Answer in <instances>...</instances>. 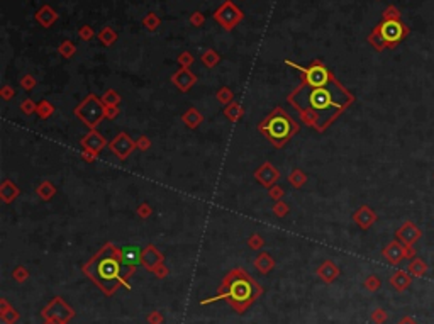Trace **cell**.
Here are the masks:
<instances>
[{
	"instance_id": "33",
	"label": "cell",
	"mask_w": 434,
	"mask_h": 324,
	"mask_svg": "<svg viewBox=\"0 0 434 324\" xmlns=\"http://www.w3.org/2000/svg\"><path fill=\"white\" fill-rule=\"evenodd\" d=\"M143 24H144L146 29H149V31H154V29H156L158 25H160V17L154 14V12H149V14L143 19Z\"/></svg>"
},
{
	"instance_id": "31",
	"label": "cell",
	"mask_w": 434,
	"mask_h": 324,
	"mask_svg": "<svg viewBox=\"0 0 434 324\" xmlns=\"http://www.w3.org/2000/svg\"><path fill=\"white\" fill-rule=\"evenodd\" d=\"M75 51H76V46L73 44L71 41H63L58 48V53L61 54L63 58H71L73 54H75Z\"/></svg>"
},
{
	"instance_id": "37",
	"label": "cell",
	"mask_w": 434,
	"mask_h": 324,
	"mask_svg": "<svg viewBox=\"0 0 434 324\" xmlns=\"http://www.w3.org/2000/svg\"><path fill=\"white\" fill-rule=\"evenodd\" d=\"M216 99L219 102H222V104H229V102L233 100V92H231V88L222 87L221 90L216 93Z\"/></svg>"
},
{
	"instance_id": "25",
	"label": "cell",
	"mask_w": 434,
	"mask_h": 324,
	"mask_svg": "<svg viewBox=\"0 0 434 324\" xmlns=\"http://www.w3.org/2000/svg\"><path fill=\"white\" fill-rule=\"evenodd\" d=\"M273 265H275L273 258L270 257V255H266V253L260 255V257L255 260V267L261 272V274H268V272L273 268Z\"/></svg>"
},
{
	"instance_id": "34",
	"label": "cell",
	"mask_w": 434,
	"mask_h": 324,
	"mask_svg": "<svg viewBox=\"0 0 434 324\" xmlns=\"http://www.w3.org/2000/svg\"><path fill=\"white\" fill-rule=\"evenodd\" d=\"M2 308L3 309H2V314H0V316H2V319L7 324H10L12 321H15V319L19 318V314H17L14 309H8L7 308V302H2Z\"/></svg>"
},
{
	"instance_id": "9",
	"label": "cell",
	"mask_w": 434,
	"mask_h": 324,
	"mask_svg": "<svg viewBox=\"0 0 434 324\" xmlns=\"http://www.w3.org/2000/svg\"><path fill=\"white\" fill-rule=\"evenodd\" d=\"M377 29H378V32H380L382 39L385 41V44H389V46H392L397 41H401L402 36H404V25L399 22L397 19L385 20V22L378 25Z\"/></svg>"
},
{
	"instance_id": "14",
	"label": "cell",
	"mask_w": 434,
	"mask_h": 324,
	"mask_svg": "<svg viewBox=\"0 0 434 324\" xmlns=\"http://www.w3.org/2000/svg\"><path fill=\"white\" fill-rule=\"evenodd\" d=\"M141 263H143L148 270L154 272V268L163 263V257L153 245H149L148 248H144L143 251H141Z\"/></svg>"
},
{
	"instance_id": "43",
	"label": "cell",
	"mask_w": 434,
	"mask_h": 324,
	"mask_svg": "<svg viewBox=\"0 0 434 324\" xmlns=\"http://www.w3.org/2000/svg\"><path fill=\"white\" fill-rule=\"evenodd\" d=\"M370 42H372L373 46H375L377 49H382V48H384V46H387V44H385V41L382 39V36H380V32H378V29H377V31L370 36Z\"/></svg>"
},
{
	"instance_id": "12",
	"label": "cell",
	"mask_w": 434,
	"mask_h": 324,
	"mask_svg": "<svg viewBox=\"0 0 434 324\" xmlns=\"http://www.w3.org/2000/svg\"><path fill=\"white\" fill-rule=\"evenodd\" d=\"M171 82L177 85L182 92H187L197 83V76L193 75L188 68H182V70H178L177 73L171 76Z\"/></svg>"
},
{
	"instance_id": "6",
	"label": "cell",
	"mask_w": 434,
	"mask_h": 324,
	"mask_svg": "<svg viewBox=\"0 0 434 324\" xmlns=\"http://www.w3.org/2000/svg\"><path fill=\"white\" fill-rule=\"evenodd\" d=\"M75 114L88 127H95L98 122L102 121V117H105V109H102L100 102L95 99V95H88L87 99L76 107Z\"/></svg>"
},
{
	"instance_id": "42",
	"label": "cell",
	"mask_w": 434,
	"mask_h": 324,
	"mask_svg": "<svg viewBox=\"0 0 434 324\" xmlns=\"http://www.w3.org/2000/svg\"><path fill=\"white\" fill-rule=\"evenodd\" d=\"M248 245H249V248H253V250L261 248V246H263V238H261L258 233H255V234H253V236L248 240Z\"/></svg>"
},
{
	"instance_id": "11",
	"label": "cell",
	"mask_w": 434,
	"mask_h": 324,
	"mask_svg": "<svg viewBox=\"0 0 434 324\" xmlns=\"http://www.w3.org/2000/svg\"><path fill=\"white\" fill-rule=\"evenodd\" d=\"M134 148H136V141H132V139L129 138L126 133L117 134V138H115L114 141L110 143V150H112L121 160L127 158V156L131 155V151L134 150Z\"/></svg>"
},
{
	"instance_id": "46",
	"label": "cell",
	"mask_w": 434,
	"mask_h": 324,
	"mask_svg": "<svg viewBox=\"0 0 434 324\" xmlns=\"http://www.w3.org/2000/svg\"><path fill=\"white\" fill-rule=\"evenodd\" d=\"M78 36L81 37V39L83 41H88V39H92V36H93V31H92V27H90V25H83V27H80V31H78Z\"/></svg>"
},
{
	"instance_id": "39",
	"label": "cell",
	"mask_w": 434,
	"mask_h": 324,
	"mask_svg": "<svg viewBox=\"0 0 434 324\" xmlns=\"http://www.w3.org/2000/svg\"><path fill=\"white\" fill-rule=\"evenodd\" d=\"M192 63H193V56L188 53V51H185V53H182L178 56V65L182 68H190Z\"/></svg>"
},
{
	"instance_id": "5",
	"label": "cell",
	"mask_w": 434,
	"mask_h": 324,
	"mask_svg": "<svg viewBox=\"0 0 434 324\" xmlns=\"http://www.w3.org/2000/svg\"><path fill=\"white\" fill-rule=\"evenodd\" d=\"M287 65H289V66H294L295 70H299L300 73L304 75V80H302V82H304V83H307V85H311V87H321V85L329 83L331 80L334 78V76L329 73L328 68H326L324 65H322V63L319 61V59H316V61H314L312 65H311V66H307V68L299 66V65H295V63H292V61H287Z\"/></svg>"
},
{
	"instance_id": "30",
	"label": "cell",
	"mask_w": 434,
	"mask_h": 324,
	"mask_svg": "<svg viewBox=\"0 0 434 324\" xmlns=\"http://www.w3.org/2000/svg\"><path fill=\"white\" fill-rule=\"evenodd\" d=\"M54 187L51 185L49 182H42L39 187H37V194H39V197L41 199H44V200H48V199H51L54 195Z\"/></svg>"
},
{
	"instance_id": "50",
	"label": "cell",
	"mask_w": 434,
	"mask_h": 324,
	"mask_svg": "<svg viewBox=\"0 0 434 324\" xmlns=\"http://www.w3.org/2000/svg\"><path fill=\"white\" fill-rule=\"evenodd\" d=\"M270 197L272 199H275V200H280L282 199V195H283V189H280V187H270Z\"/></svg>"
},
{
	"instance_id": "2",
	"label": "cell",
	"mask_w": 434,
	"mask_h": 324,
	"mask_svg": "<svg viewBox=\"0 0 434 324\" xmlns=\"http://www.w3.org/2000/svg\"><path fill=\"white\" fill-rule=\"evenodd\" d=\"M85 274L95 280L105 292L112 294L117 284L126 285V277L131 275V270L122 263L121 250L109 243L85 265Z\"/></svg>"
},
{
	"instance_id": "15",
	"label": "cell",
	"mask_w": 434,
	"mask_h": 324,
	"mask_svg": "<svg viewBox=\"0 0 434 324\" xmlns=\"http://www.w3.org/2000/svg\"><path fill=\"white\" fill-rule=\"evenodd\" d=\"M255 177L256 180H260L263 185L272 187L273 183L278 180V170L275 168V166H272V163H265L255 172Z\"/></svg>"
},
{
	"instance_id": "35",
	"label": "cell",
	"mask_w": 434,
	"mask_h": 324,
	"mask_svg": "<svg viewBox=\"0 0 434 324\" xmlns=\"http://www.w3.org/2000/svg\"><path fill=\"white\" fill-rule=\"evenodd\" d=\"M53 105L49 104V102H46V100H42L41 104H37V110L36 112L39 114V117L41 119H46V117H49L51 114H53Z\"/></svg>"
},
{
	"instance_id": "29",
	"label": "cell",
	"mask_w": 434,
	"mask_h": 324,
	"mask_svg": "<svg viewBox=\"0 0 434 324\" xmlns=\"http://www.w3.org/2000/svg\"><path fill=\"white\" fill-rule=\"evenodd\" d=\"M202 63L207 68H214L219 63V54L214 49H207L202 54Z\"/></svg>"
},
{
	"instance_id": "36",
	"label": "cell",
	"mask_w": 434,
	"mask_h": 324,
	"mask_svg": "<svg viewBox=\"0 0 434 324\" xmlns=\"http://www.w3.org/2000/svg\"><path fill=\"white\" fill-rule=\"evenodd\" d=\"M380 285H382V280L378 279L377 275H370L367 280H365V289L370 292H377L378 289H380Z\"/></svg>"
},
{
	"instance_id": "23",
	"label": "cell",
	"mask_w": 434,
	"mask_h": 324,
	"mask_svg": "<svg viewBox=\"0 0 434 324\" xmlns=\"http://www.w3.org/2000/svg\"><path fill=\"white\" fill-rule=\"evenodd\" d=\"M407 272H409L412 277H416V279H421V277L428 274V265L421 258H412L409 267H407Z\"/></svg>"
},
{
	"instance_id": "44",
	"label": "cell",
	"mask_w": 434,
	"mask_h": 324,
	"mask_svg": "<svg viewBox=\"0 0 434 324\" xmlns=\"http://www.w3.org/2000/svg\"><path fill=\"white\" fill-rule=\"evenodd\" d=\"M20 85H22L24 90H31V88L36 87V80H34L31 75H25L22 76V80H20Z\"/></svg>"
},
{
	"instance_id": "1",
	"label": "cell",
	"mask_w": 434,
	"mask_h": 324,
	"mask_svg": "<svg viewBox=\"0 0 434 324\" xmlns=\"http://www.w3.org/2000/svg\"><path fill=\"white\" fill-rule=\"evenodd\" d=\"M289 100L300 112V117L307 126L322 131L338 114L345 110L351 102V95L336 82V78H333L321 87H311L302 82L300 87L290 93Z\"/></svg>"
},
{
	"instance_id": "18",
	"label": "cell",
	"mask_w": 434,
	"mask_h": 324,
	"mask_svg": "<svg viewBox=\"0 0 434 324\" xmlns=\"http://www.w3.org/2000/svg\"><path fill=\"white\" fill-rule=\"evenodd\" d=\"M81 146H83L85 150H88V151L98 153L102 148L105 146V139L102 138L98 133H95V131H92V133H88L83 139H81Z\"/></svg>"
},
{
	"instance_id": "8",
	"label": "cell",
	"mask_w": 434,
	"mask_h": 324,
	"mask_svg": "<svg viewBox=\"0 0 434 324\" xmlns=\"http://www.w3.org/2000/svg\"><path fill=\"white\" fill-rule=\"evenodd\" d=\"M382 255H384V258L390 265H399L404 258H414L416 250L414 246H406L401 241H392L387 245V248L382 251Z\"/></svg>"
},
{
	"instance_id": "22",
	"label": "cell",
	"mask_w": 434,
	"mask_h": 324,
	"mask_svg": "<svg viewBox=\"0 0 434 324\" xmlns=\"http://www.w3.org/2000/svg\"><path fill=\"white\" fill-rule=\"evenodd\" d=\"M19 194H20V190L17 189V185H14L10 180H5L2 183V187H0V197H2V200L5 204L12 202Z\"/></svg>"
},
{
	"instance_id": "38",
	"label": "cell",
	"mask_w": 434,
	"mask_h": 324,
	"mask_svg": "<svg viewBox=\"0 0 434 324\" xmlns=\"http://www.w3.org/2000/svg\"><path fill=\"white\" fill-rule=\"evenodd\" d=\"M387 319H389V314H387L384 309H375L372 313V321L375 324H384Z\"/></svg>"
},
{
	"instance_id": "21",
	"label": "cell",
	"mask_w": 434,
	"mask_h": 324,
	"mask_svg": "<svg viewBox=\"0 0 434 324\" xmlns=\"http://www.w3.org/2000/svg\"><path fill=\"white\" fill-rule=\"evenodd\" d=\"M317 275H319L321 279L324 280V282L329 284V282H333V280L339 275V268L334 265L333 262H324L319 268H317Z\"/></svg>"
},
{
	"instance_id": "45",
	"label": "cell",
	"mask_w": 434,
	"mask_h": 324,
	"mask_svg": "<svg viewBox=\"0 0 434 324\" xmlns=\"http://www.w3.org/2000/svg\"><path fill=\"white\" fill-rule=\"evenodd\" d=\"M136 214L139 216L141 219H146V217L151 216V207H149L148 204H141V206L136 209Z\"/></svg>"
},
{
	"instance_id": "20",
	"label": "cell",
	"mask_w": 434,
	"mask_h": 324,
	"mask_svg": "<svg viewBox=\"0 0 434 324\" xmlns=\"http://www.w3.org/2000/svg\"><path fill=\"white\" fill-rule=\"evenodd\" d=\"M121 258H122V263L126 265V268L132 270V268L141 262V251L137 248H124V250H121Z\"/></svg>"
},
{
	"instance_id": "48",
	"label": "cell",
	"mask_w": 434,
	"mask_h": 324,
	"mask_svg": "<svg viewBox=\"0 0 434 324\" xmlns=\"http://www.w3.org/2000/svg\"><path fill=\"white\" fill-rule=\"evenodd\" d=\"M149 146H151V141H149L146 136H141V138L136 141V148H137V150H141V151L149 150Z\"/></svg>"
},
{
	"instance_id": "47",
	"label": "cell",
	"mask_w": 434,
	"mask_h": 324,
	"mask_svg": "<svg viewBox=\"0 0 434 324\" xmlns=\"http://www.w3.org/2000/svg\"><path fill=\"white\" fill-rule=\"evenodd\" d=\"M29 277V274H27V270H25L24 267H17L15 268V272H14V279L17 280V282H24L25 279H27Z\"/></svg>"
},
{
	"instance_id": "17",
	"label": "cell",
	"mask_w": 434,
	"mask_h": 324,
	"mask_svg": "<svg viewBox=\"0 0 434 324\" xmlns=\"http://www.w3.org/2000/svg\"><path fill=\"white\" fill-rule=\"evenodd\" d=\"M412 284V275L409 272H404V270H397L394 272V275L390 277V285L395 289L397 292H404L411 287Z\"/></svg>"
},
{
	"instance_id": "19",
	"label": "cell",
	"mask_w": 434,
	"mask_h": 324,
	"mask_svg": "<svg viewBox=\"0 0 434 324\" xmlns=\"http://www.w3.org/2000/svg\"><path fill=\"white\" fill-rule=\"evenodd\" d=\"M56 19H58V14L49 5L41 7V10H37V14H36V20L42 25V27H51V25L56 22Z\"/></svg>"
},
{
	"instance_id": "40",
	"label": "cell",
	"mask_w": 434,
	"mask_h": 324,
	"mask_svg": "<svg viewBox=\"0 0 434 324\" xmlns=\"http://www.w3.org/2000/svg\"><path fill=\"white\" fill-rule=\"evenodd\" d=\"M20 109H22V112L25 114V116H29V114L36 112V110H37V105L34 104V102H32L31 99H27V100H24L22 104H20Z\"/></svg>"
},
{
	"instance_id": "3",
	"label": "cell",
	"mask_w": 434,
	"mask_h": 324,
	"mask_svg": "<svg viewBox=\"0 0 434 324\" xmlns=\"http://www.w3.org/2000/svg\"><path fill=\"white\" fill-rule=\"evenodd\" d=\"M260 296H261L260 285H258L244 270L234 268V270H231L229 274L226 275V279L222 280L221 291H219L217 296L209 301H204L202 304H207V302L219 301V299H226L238 313H244V309H248Z\"/></svg>"
},
{
	"instance_id": "56",
	"label": "cell",
	"mask_w": 434,
	"mask_h": 324,
	"mask_svg": "<svg viewBox=\"0 0 434 324\" xmlns=\"http://www.w3.org/2000/svg\"><path fill=\"white\" fill-rule=\"evenodd\" d=\"M397 324H418V321H416L414 318H411V316H404Z\"/></svg>"
},
{
	"instance_id": "27",
	"label": "cell",
	"mask_w": 434,
	"mask_h": 324,
	"mask_svg": "<svg viewBox=\"0 0 434 324\" xmlns=\"http://www.w3.org/2000/svg\"><path fill=\"white\" fill-rule=\"evenodd\" d=\"M224 114H226V117L229 119V121H239V119L243 117V114H244V110L241 109V105L239 104H231V105H227V107L224 109Z\"/></svg>"
},
{
	"instance_id": "57",
	"label": "cell",
	"mask_w": 434,
	"mask_h": 324,
	"mask_svg": "<svg viewBox=\"0 0 434 324\" xmlns=\"http://www.w3.org/2000/svg\"><path fill=\"white\" fill-rule=\"evenodd\" d=\"M48 324H64V321H56V319H48Z\"/></svg>"
},
{
	"instance_id": "55",
	"label": "cell",
	"mask_w": 434,
	"mask_h": 324,
	"mask_svg": "<svg viewBox=\"0 0 434 324\" xmlns=\"http://www.w3.org/2000/svg\"><path fill=\"white\" fill-rule=\"evenodd\" d=\"M97 155H98V153H93V151L83 150V155H81V156H83V158L87 160V161H92V160H95V158H97Z\"/></svg>"
},
{
	"instance_id": "24",
	"label": "cell",
	"mask_w": 434,
	"mask_h": 324,
	"mask_svg": "<svg viewBox=\"0 0 434 324\" xmlns=\"http://www.w3.org/2000/svg\"><path fill=\"white\" fill-rule=\"evenodd\" d=\"M182 119H183V122L187 124V127H190V129H195V127L202 122V114L195 107H190L182 116Z\"/></svg>"
},
{
	"instance_id": "4",
	"label": "cell",
	"mask_w": 434,
	"mask_h": 324,
	"mask_svg": "<svg viewBox=\"0 0 434 324\" xmlns=\"http://www.w3.org/2000/svg\"><path fill=\"white\" fill-rule=\"evenodd\" d=\"M260 131L270 143L280 148L299 133V124L282 107H277L261 121Z\"/></svg>"
},
{
	"instance_id": "13",
	"label": "cell",
	"mask_w": 434,
	"mask_h": 324,
	"mask_svg": "<svg viewBox=\"0 0 434 324\" xmlns=\"http://www.w3.org/2000/svg\"><path fill=\"white\" fill-rule=\"evenodd\" d=\"M46 311H54L53 314H49L46 319H56V321H66V319H70L73 316V311L68 308L64 302L59 299V297H56L51 304L46 308Z\"/></svg>"
},
{
	"instance_id": "16",
	"label": "cell",
	"mask_w": 434,
	"mask_h": 324,
	"mask_svg": "<svg viewBox=\"0 0 434 324\" xmlns=\"http://www.w3.org/2000/svg\"><path fill=\"white\" fill-rule=\"evenodd\" d=\"M353 219H355V223L360 226V228L368 229L377 221V214L368 206H362L358 211L355 212Z\"/></svg>"
},
{
	"instance_id": "26",
	"label": "cell",
	"mask_w": 434,
	"mask_h": 324,
	"mask_svg": "<svg viewBox=\"0 0 434 324\" xmlns=\"http://www.w3.org/2000/svg\"><path fill=\"white\" fill-rule=\"evenodd\" d=\"M98 39L102 41V44L112 46L115 42V39H117V34H115V31L112 27H104L100 32H98Z\"/></svg>"
},
{
	"instance_id": "10",
	"label": "cell",
	"mask_w": 434,
	"mask_h": 324,
	"mask_svg": "<svg viewBox=\"0 0 434 324\" xmlns=\"http://www.w3.org/2000/svg\"><path fill=\"white\" fill-rule=\"evenodd\" d=\"M397 240L402 243V245L406 246H414V243L419 241V238L423 236V231L416 226L414 223H411V221H407V223H404L401 228L397 229Z\"/></svg>"
},
{
	"instance_id": "32",
	"label": "cell",
	"mask_w": 434,
	"mask_h": 324,
	"mask_svg": "<svg viewBox=\"0 0 434 324\" xmlns=\"http://www.w3.org/2000/svg\"><path fill=\"white\" fill-rule=\"evenodd\" d=\"M289 180H290V183L294 187H302L304 183H306V180H307V177H306V173L302 172V170H294V172L290 173V177H289Z\"/></svg>"
},
{
	"instance_id": "7",
	"label": "cell",
	"mask_w": 434,
	"mask_h": 324,
	"mask_svg": "<svg viewBox=\"0 0 434 324\" xmlns=\"http://www.w3.org/2000/svg\"><path fill=\"white\" fill-rule=\"evenodd\" d=\"M243 19V12L233 2H224L214 14V20H217L226 31H231L239 20Z\"/></svg>"
},
{
	"instance_id": "54",
	"label": "cell",
	"mask_w": 434,
	"mask_h": 324,
	"mask_svg": "<svg viewBox=\"0 0 434 324\" xmlns=\"http://www.w3.org/2000/svg\"><path fill=\"white\" fill-rule=\"evenodd\" d=\"M119 114V109L117 107H105V117L109 119H114L115 116Z\"/></svg>"
},
{
	"instance_id": "28",
	"label": "cell",
	"mask_w": 434,
	"mask_h": 324,
	"mask_svg": "<svg viewBox=\"0 0 434 324\" xmlns=\"http://www.w3.org/2000/svg\"><path fill=\"white\" fill-rule=\"evenodd\" d=\"M102 102H104L107 107H117V104L121 102V95H117L115 90H107L104 95H102Z\"/></svg>"
},
{
	"instance_id": "41",
	"label": "cell",
	"mask_w": 434,
	"mask_h": 324,
	"mask_svg": "<svg viewBox=\"0 0 434 324\" xmlns=\"http://www.w3.org/2000/svg\"><path fill=\"white\" fill-rule=\"evenodd\" d=\"M273 212H275V216H278V217H285V214H289V206L278 200V202L273 206Z\"/></svg>"
},
{
	"instance_id": "51",
	"label": "cell",
	"mask_w": 434,
	"mask_h": 324,
	"mask_svg": "<svg viewBox=\"0 0 434 324\" xmlns=\"http://www.w3.org/2000/svg\"><path fill=\"white\" fill-rule=\"evenodd\" d=\"M148 323L149 324H161L163 323V316L158 313V311H154V313H151L148 316Z\"/></svg>"
},
{
	"instance_id": "53",
	"label": "cell",
	"mask_w": 434,
	"mask_h": 324,
	"mask_svg": "<svg viewBox=\"0 0 434 324\" xmlns=\"http://www.w3.org/2000/svg\"><path fill=\"white\" fill-rule=\"evenodd\" d=\"M154 274H156L158 277H166L168 275V270H166V267L161 263V265H158L156 268H154Z\"/></svg>"
},
{
	"instance_id": "52",
	"label": "cell",
	"mask_w": 434,
	"mask_h": 324,
	"mask_svg": "<svg viewBox=\"0 0 434 324\" xmlns=\"http://www.w3.org/2000/svg\"><path fill=\"white\" fill-rule=\"evenodd\" d=\"M0 93H2V97H3V99H5V100H8V99H10L12 95H14L15 92H14V88H12V87H8V85H5V87H2V90H0Z\"/></svg>"
},
{
	"instance_id": "49",
	"label": "cell",
	"mask_w": 434,
	"mask_h": 324,
	"mask_svg": "<svg viewBox=\"0 0 434 324\" xmlns=\"http://www.w3.org/2000/svg\"><path fill=\"white\" fill-rule=\"evenodd\" d=\"M204 22H205L204 14H200V12H193L192 17H190V24L195 25V27H199V25H202Z\"/></svg>"
}]
</instances>
